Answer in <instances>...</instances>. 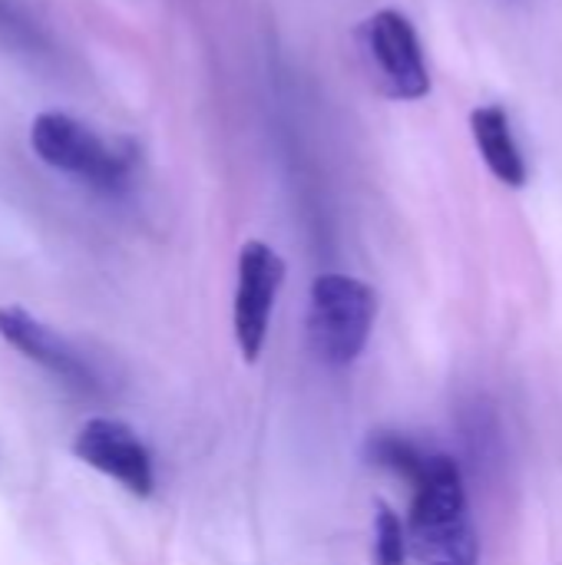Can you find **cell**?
Returning <instances> with one entry per match:
<instances>
[{
  "label": "cell",
  "mask_w": 562,
  "mask_h": 565,
  "mask_svg": "<svg viewBox=\"0 0 562 565\" xmlns=\"http://www.w3.org/2000/svg\"><path fill=\"white\" fill-rule=\"evenodd\" d=\"M0 338H3L7 348H13L20 358H26L40 371L53 374L70 391L86 394V397L103 394V381H99L96 367L86 361V354L76 351L46 321L33 318L26 308H20V305H0Z\"/></svg>",
  "instance_id": "cell-6"
},
{
  "label": "cell",
  "mask_w": 562,
  "mask_h": 565,
  "mask_svg": "<svg viewBox=\"0 0 562 565\" xmlns=\"http://www.w3.org/2000/svg\"><path fill=\"white\" fill-rule=\"evenodd\" d=\"M358 43L371 73L378 76L381 89L391 99H424L431 93V70L424 60L421 36L407 13L401 10H378L358 26Z\"/></svg>",
  "instance_id": "cell-4"
},
{
  "label": "cell",
  "mask_w": 562,
  "mask_h": 565,
  "mask_svg": "<svg viewBox=\"0 0 562 565\" xmlns=\"http://www.w3.org/2000/svg\"><path fill=\"white\" fill-rule=\"evenodd\" d=\"M378 318V295L368 281L351 275H321L311 281L308 341L321 364L348 367L371 341Z\"/></svg>",
  "instance_id": "cell-3"
},
{
  "label": "cell",
  "mask_w": 562,
  "mask_h": 565,
  "mask_svg": "<svg viewBox=\"0 0 562 565\" xmlns=\"http://www.w3.org/2000/svg\"><path fill=\"white\" fill-rule=\"evenodd\" d=\"M368 454H371V463L404 477L411 487L421 480V473H424V467L431 460V454H424L414 440H407L401 434H378V437H371Z\"/></svg>",
  "instance_id": "cell-10"
},
{
  "label": "cell",
  "mask_w": 562,
  "mask_h": 565,
  "mask_svg": "<svg viewBox=\"0 0 562 565\" xmlns=\"http://www.w3.org/2000/svg\"><path fill=\"white\" fill-rule=\"evenodd\" d=\"M73 454L79 463L109 477L113 483H119L126 493H132L139 500L152 497V490H156L152 454L136 437V430L123 420H113V417L86 420L73 440Z\"/></svg>",
  "instance_id": "cell-7"
},
{
  "label": "cell",
  "mask_w": 562,
  "mask_h": 565,
  "mask_svg": "<svg viewBox=\"0 0 562 565\" xmlns=\"http://www.w3.org/2000/svg\"><path fill=\"white\" fill-rule=\"evenodd\" d=\"M30 146L40 162L99 192H119L136 166V149L129 142L103 139L66 113H40L30 122Z\"/></svg>",
  "instance_id": "cell-2"
},
{
  "label": "cell",
  "mask_w": 562,
  "mask_h": 565,
  "mask_svg": "<svg viewBox=\"0 0 562 565\" xmlns=\"http://www.w3.org/2000/svg\"><path fill=\"white\" fill-rule=\"evenodd\" d=\"M0 46H7L10 53L30 56V60L53 56L50 33L17 0H0Z\"/></svg>",
  "instance_id": "cell-9"
},
{
  "label": "cell",
  "mask_w": 562,
  "mask_h": 565,
  "mask_svg": "<svg viewBox=\"0 0 562 565\" xmlns=\"http://www.w3.org/2000/svg\"><path fill=\"white\" fill-rule=\"evenodd\" d=\"M470 136H474L480 159L503 185H510V189L527 185L530 169H527L517 136H513L510 113L500 103H484L470 113Z\"/></svg>",
  "instance_id": "cell-8"
},
{
  "label": "cell",
  "mask_w": 562,
  "mask_h": 565,
  "mask_svg": "<svg viewBox=\"0 0 562 565\" xmlns=\"http://www.w3.org/2000/svg\"><path fill=\"white\" fill-rule=\"evenodd\" d=\"M285 281V262L268 242H245L235 265V298H232V328L235 344L248 364L262 358L268 341L272 311Z\"/></svg>",
  "instance_id": "cell-5"
},
{
  "label": "cell",
  "mask_w": 562,
  "mask_h": 565,
  "mask_svg": "<svg viewBox=\"0 0 562 565\" xmlns=\"http://www.w3.org/2000/svg\"><path fill=\"white\" fill-rule=\"evenodd\" d=\"M407 556H411V550H407V526L401 523V516L388 503H378V516H374V563L404 565Z\"/></svg>",
  "instance_id": "cell-11"
},
{
  "label": "cell",
  "mask_w": 562,
  "mask_h": 565,
  "mask_svg": "<svg viewBox=\"0 0 562 565\" xmlns=\"http://www.w3.org/2000/svg\"><path fill=\"white\" fill-rule=\"evenodd\" d=\"M407 550L417 565H477L480 540L470 523L464 477L454 457L431 454L407 516Z\"/></svg>",
  "instance_id": "cell-1"
}]
</instances>
